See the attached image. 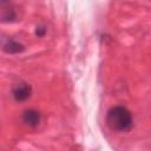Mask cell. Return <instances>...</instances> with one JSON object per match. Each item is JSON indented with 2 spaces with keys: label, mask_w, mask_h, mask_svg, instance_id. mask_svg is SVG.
Here are the masks:
<instances>
[{
  "label": "cell",
  "mask_w": 151,
  "mask_h": 151,
  "mask_svg": "<svg viewBox=\"0 0 151 151\" xmlns=\"http://www.w3.org/2000/svg\"><path fill=\"white\" fill-rule=\"evenodd\" d=\"M106 123L109 127L117 132L129 131L133 125L131 112L124 106H113L106 113Z\"/></svg>",
  "instance_id": "obj_1"
},
{
  "label": "cell",
  "mask_w": 151,
  "mask_h": 151,
  "mask_svg": "<svg viewBox=\"0 0 151 151\" xmlns=\"http://www.w3.org/2000/svg\"><path fill=\"white\" fill-rule=\"evenodd\" d=\"M32 94V87L27 83H18L12 88V96L17 101H25Z\"/></svg>",
  "instance_id": "obj_2"
},
{
  "label": "cell",
  "mask_w": 151,
  "mask_h": 151,
  "mask_svg": "<svg viewBox=\"0 0 151 151\" xmlns=\"http://www.w3.org/2000/svg\"><path fill=\"white\" fill-rule=\"evenodd\" d=\"M22 122L29 127H35L41 122V113L34 109L25 110L22 112Z\"/></svg>",
  "instance_id": "obj_3"
},
{
  "label": "cell",
  "mask_w": 151,
  "mask_h": 151,
  "mask_svg": "<svg viewBox=\"0 0 151 151\" xmlns=\"http://www.w3.org/2000/svg\"><path fill=\"white\" fill-rule=\"evenodd\" d=\"M25 50L24 45H21L20 42L13 40V39H8L5 44H4V51L7 53H20Z\"/></svg>",
  "instance_id": "obj_4"
},
{
  "label": "cell",
  "mask_w": 151,
  "mask_h": 151,
  "mask_svg": "<svg viewBox=\"0 0 151 151\" xmlns=\"http://www.w3.org/2000/svg\"><path fill=\"white\" fill-rule=\"evenodd\" d=\"M1 18H2V21L4 22H9V21H13L15 19V12L14 9L8 5V7H4L2 6V13H1Z\"/></svg>",
  "instance_id": "obj_5"
},
{
  "label": "cell",
  "mask_w": 151,
  "mask_h": 151,
  "mask_svg": "<svg viewBox=\"0 0 151 151\" xmlns=\"http://www.w3.org/2000/svg\"><path fill=\"white\" fill-rule=\"evenodd\" d=\"M45 32H46V29H45L44 27H37V31H35L37 35H39V37H42V35L45 34Z\"/></svg>",
  "instance_id": "obj_6"
}]
</instances>
